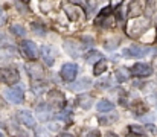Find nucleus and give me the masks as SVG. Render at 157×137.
I'll return each instance as SVG.
<instances>
[{
    "mask_svg": "<svg viewBox=\"0 0 157 137\" xmlns=\"http://www.w3.org/2000/svg\"><path fill=\"white\" fill-rule=\"evenodd\" d=\"M148 25H150V20L148 18H145V17H134V18H131L130 21H128V25H127V34L130 35V37H139L147 28H148Z\"/></svg>",
    "mask_w": 157,
    "mask_h": 137,
    "instance_id": "obj_1",
    "label": "nucleus"
},
{
    "mask_svg": "<svg viewBox=\"0 0 157 137\" xmlns=\"http://www.w3.org/2000/svg\"><path fill=\"white\" fill-rule=\"evenodd\" d=\"M20 79V75L15 69H0V81L8 84V86H14L17 84Z\"/></svg>",
    "mask_w": 157,
    "mask_h": 137,
    "instance_id": "obj_2",
    "label": "nucleus"
},
{
    "mask_svg": "<svg viewBox=\"0 0 157 137\" xmlns=\"http://www.w3.org/2000/svg\"><path fill=\"white\" fill-rule=\"evenodd\" d=\"M5 99L11 104H15V105H20L23 104L25 101V96H23V90L20 87H14V89H9V90L5 91Z\"/></svg>",
    "mask_w": 157,
    "mask_h": 137,
    "instance_id": "obj_3",
    "label": "nucleus"
},
{
    "mask_svg": "<svg viewBox=\"0 0 157 137\" xmlns=\"http://www.w3.org/2000/svg\"><path fill=\"white\" fill-rule=\"evenodd\" d=\"M61 78H63V81H66V82H72L73 79H75V76H76V73H78V66L76 64H72V63H67V64H64L63 67H61Z\"/></svg>",
    "mask_w": 157,
    "mask_h": 137,
    "instance_id": "obj_4",
    "label": "nucleus"
},
{
    "mask_svg": "<svg viewBox=\"0 0 157 137\" xmlns=\"http://www.w3.org/2000/svg\"><path fill=\"white\" fill-rule=\"evenodd\" d=\"M63 9H64L66 15L69 17V20H72V21H78V20L82 17V11H81V8L76 6V5H73V3H64Z\"/></svg>",
    "mask_w": 157,
    "mask_h": 137,
    "instance_id": "obj_5",
    "label": "nucleus"
},
{
    "mask_svg": "<svg viewBox=\"0 0 157 137\" xmlns=\"http://www.w3.org/2000/svg\"><path fill=\"white\" fill-rule=\"evenodd\" d=\"M131 73L134 76H139V78H145V76H150L153 73V67L150 64H145V63H136L133 67H131Z\"/></svg>",
    "mask_w": 157,
    "mask_h": 137,
    "instance_id": "obj_6",
    "label": "nucleus"
},
{
    "mask_svg": "<svg viewBox=\"0 0 157 137\" xmlns=\"http://www.w3.org/2000/svg\"><path fill=\"white\" fill-rule=\"evenodd\" d=\"M20 49H21L23 55H25L26 58H29V59H35L37 55H38L37 46L34 44L32 41H29V40H25V41L21 43V46H20Z\"/></svg>",
    "mask_w": 157,
    "mask_h": 137,
    "instance_id": "obj_7",
    "label": "nucleus"
},
{
    "mask_svg": "<svg viewBox=\"0 0 157 137\" xmlns=\"http://www.w3.org/2000/svg\"><path fill=\"white\" fill-rule=\"evenodd\" d=\"M147 0H133L131 3H130V6H128V15L131 17V18H134V17H140V14L144 12V9H145V3Z\"/></svg>",
    "mask_w": 157,
    "mask_h": 137,
    "instance_id": "obj_8",
    "label": "nucleus"
},
{
    "mask_svg": "<svg viewBox=\"0 0 157 137\" xmlns=\"http://www.w3.org/2000/svg\"><path fill=\"white\" fill-rule=\"evenodd\" d=\"M64 49H66V52H67L69 55H72V56H78L79 52L82 50V44H81L79 41H76V40L67 38V40L64 41Z\"/></svg>",
    "mask_w": 157,
    "mask_h": 137,
    "instance_id": "obj_9",
    "label": "nucleus"
},
{
    "mask_svg": "<svg viewBox=\"0 0 157 137\" xmlns=\"http://www.w3.org/2000/svg\"><path fill=\"white\" fill-rule=\"evenodd\" d=\"M18 119H20V122H21L25 127H28V128H35V119H34V116H32L31 111H28V110L18 111Z\"/></svg>",
    "mask_w": 157,
    "mask_h": 137,
    "instance_id": "obj_10",
    "label": "nucleus"
},
{
    "mask_svg": "<svg viewBox=\"0 0 157 137\" xmlns=\"http://www.w3.org/2000/svg\"><path fill=\"white\" fill-rule=\"evenodd\" d=\"M48 97L51 101V104L55 107H63L64 105V94L59 90H51L48 93Z\"/></svg>",
    "mask_w": 157,
    "mask_h": 137,
    "instance_id": "obj_11",
    "label": "nucleus"
},
{
    "mask_svg": "<svg viewBox=\"0 0 157 137\" xmlns=\"http://www.w3.org/2000/svg\"><path fill=\"white\" fill-rule=\"evenodd\" d=\"M124 52H125V56H136V58H140V56H145L148 50L144 49V47H140V46H137V44H133L131 47L125 49Z\"/></svg>",
    "mask_w": 157,
    "mask_h": 137,
    "instance_id": "obj_12",
    "label": "nucleus"
},
{
    "mask_svg": "<svg viewBox=\"0 0 157 137\" xmlns=\"http://www.w3.org/2000/svg\"><path fill=\"white\" fill-rule=\"evenodd\" d=\"M51 107L48 105V104H40L38 107H37V116H38V119L41 120V122H46L48 119H51Z\"/></svg>",
    "mask_w": 157,
    "mask_h": 137,
    "instance_id": "obj_13",
    "label": "nucleus"
},
{
    "mask_svg": "<svg viewBox=\"0 0 157 137\" xmlns=\"http://www.w3.org/2000/svg\"><path fill=\"white\" fill-rule=\"evenodd\" d=\"M90 86H92V81L87 79V78H84V79L76 81L75 84H72V86H70V90L72 91H82V90H86V89H89Z\"/></svg>",
    "mask_w": 157,
    "mask_h": 137,
    "instance_id": "obj_14",
    "label": "nucleus"
},
{
    "mask_svg": "<svg viewBox=\"0 0 157 137\" xmlns=\"http://www.w3.org/2000/svg\"><path fill=\"white\" fill-rule=\"evenodd\" d=\"M41 56H43V59H44V63H46V64L52 66L53 55H52V49H51L49 46H43V47H41Z\"/></svg>",
    "mask_w": 157,
    "mask_h": 137,
    "instance_id": "obj_15",
    "label": "nucleus"
},
{
    "mask_svg": "<svg viewBox=\"0 0 157 137\" xmlns=\"http://www.w3.org/2000/svg\"><path fill=\"white\" fill-rule=\"evenodd\" d=\"M96 108H98L99 113H107V111H111L114 108V105L110 101H99L98 105H96Z\"/></svg>",
    "mask_w": 157,
    "mask_h": 137,
    "instance_id": "obj_16",
    "label": "nucleus"
},
{
    "mask_svg": "<svg viewBox=\"0 0 157 137\" xmlns=\"http://www.w3.org/2000/svg\"><path fill=\"white\" fill-rule=\"evenodd\" d=\"M28 70H29V73H31V76H32L34 79L43 76V70H41V67H40L38 64H32V66H29Z\"/></svg>",
    "mask_w": 157,
    "mask_h": 137,
    "instance_id": "obj_17",
    "label": "nucleus"
},
{
    "mask_svg": "<svg viewBox=\"0 0 157 137\" xmlns=\"http://www.w3.org/2000/svg\"><path fill=\"white\" fill-rule=\"evenodd\" d=\"M156 34H157L156 29H153V28L148 29V32H147L145 35H142V41H144V43H153V41L156 40Z\"/></svg>",
    "mask_w": 157,
    "mask_h": 137,
    "instance_id": "obj_18",
    "label": "nucleus"
},
{
    "mask_svg": "<svg viewBox=\"0 0 157 137\" xmlns=\"http://www.w3.org/2000/svg\"><path fill=\"white\" fill-rule=\"evenodd\" d=\"M105 69H107V61H98L96 64H95V67H93V73L98 76V75H101V73H104Z\"/></svg>",
    "mask_w": 157,
    "mask_h": 137,
    "instance_id": "obj_19",
    "label": "nucleus"
},
{
    "mask_svg": "<svg viewBox=\"0 0 157 137\" xmlns=\"http://www.w3.org/2000/svg\"><path fill=\"white\" fill-rule=\"evenodd\" d=\"M98 23H99L102 28H113V26H114V20H113L111 14H110V15H107V17H102Z\"/></svg>",
    "mask_w": 157,
    "mask_h": 137,
    "instance_id": "obj_20",
    "label": "nucleus"
},
{
    "mask_svg": "<svg viewBox=\"0 0 157 137\" xmlns=\"http://www.w3.org/2000/svg\"><path fill=\"white\" fill-rule=\"evenodd\" d=\"M78 104H79V105H81L84 110H87V108H90V107H92V104H93V99H92L90 96H82V97H79Z\"/></svg>",
    "mask_w": 157,
    "mask_h": 137,
    "instance_id": "obj_21",
    "label": "nucleus"
},
{
    "mask_svg": "<svg viewBox=\"0 0 157 137\" xmlns=\"http://www.w3.org/2000/svg\"><path fill=\"white\" fill-rule=\"evenodd\" d=\"M116 79H117V82H124V81H127L128 79V72L125 70V69H119V70H116Z\"/></svg>",
    "mask_w": 157,
    "mask_h": 137,
    "instance_id": "obj_22",
    "label": "nucleus"
},
{
    "mask_svg": "<svg viewBox=\"0 0 157 137\" xmlns=\"http://www.w3.org/2000/svg\"><path fill=\"white\" fill-rule=\"evenodd\" d=\"M11 31H12L15 35H18V37H23V35L26 34V29H25L21 25H12V26H11Z\"/></svg>",
    "mask_w": 157,
    "mask_h": 137,
    "instance_id": "obj_23",
    "label": "nucleus"
},
{
    "mask_svg": "<svg viewBox=\"0 0 157 137\" xmlns=\"http://www.w3.org/2000/svg\"><path fill=\"white\" fill-rule=\"evenodd\" d=\"M86 58H87V61H89V63H95V61L98 63V61L101 59V55H99L98 52L92 50V52H89V53H87V56H86Z\"/></svg>",
    "mask_w": 157,
    "mask_h": 137,
    "instance_id": "obj_24",
    "label": "nucleus"
},
{
    "mask_svg": "<svg viewBox=\"0 0 157 137\" xmlns=\"http://www.w3.org/2000/svg\"><path fill=\"white\" fill-rule=\"evenodd\" d=\"M119 46V40L117 38H108V41H105V49H116Z\"/></svg>",
    "mask_w": 157,
    "mask_h": 137,
    "instance_id": "obj_25",
    "label": "nucleus"
},
{
    "mask_svg": "<svg viewBox=\"0 0 157 137\" xmlns=\"http://www.w3.org/2000/svg\"><path fill=\"white\" fill-rule=\"evenodd\" d=\"M84 137H101V134H99L98 130H90V131L86 133V136Z\"/></svg>",
    "mask_w": 157,
    "mask_h": 137,
    "instance_id": "obj_26",
    "label": "nucleus"
},
{
    "mask_svg": "<svg viewBox=\"0 0 157 137\" xmlns=\"http://www.w3.org/2000/svg\"><path fill=\"white\" fill-rule=\"evenodd\" d=\"M130 131H134V133H139V134H142L144 131H142V128H139V127H131L130 128Z\"/></svg>",
    "mask_w": 157,
    "mask_h": 137,
    "instance_id": "obj_27",
    "label": "nucleus"
},
{
    "mask_svg": "<svg viewBox=\"0 0 157 137\" xmlns=\"http://www.w3.org/2000/svg\"><path fill=\"white\" fill-rule=\"evenodd\" d=\"M3 21H5V17H3V12L0 11V25H2Z\"/></svg>",
    "mask_w": 157,
    "mask_h": 137,
    "instance_id": "obj_28",
    "label": "nucleus"
},
{
    "mask_svg": "<svg viewBox=\"0 0 157 137\" xmlns=\"http://www.w3.org/2000/svg\"><path fill=\"white\" fill-rule=\"evenodd\" d=\"M58 137H73V136H72V134H59Z\"/></svg>",
    "mask_w": 157,
    "mask_h": 137,
    "instance_id": "obj_29",
    "label": "nucleus"
},
{
    "mask_svg": "<svg viewBox=\"0 0 157 137\" xmlns=\"http://www.w3.org/2000/svg\"><path fill=\"white\" fill-rule=\"evenodd\" d=\"M108 137H117V136H116L114 133H108Z\"/></svg>",
    "mask_w": 157,
    "mask_h": 137,
    "instance_id": "obj_30",
    "label": "nucleus"
},
{
    "mask_svg": "<svg viewBox=\"0 0 157 137\" xmlns=\"http://www.w3.org/2000/svg\"><path fill=\"white\" fill-rule=\"evenodd\" d=\"M154 64H156V69H157V58H156V61H154Z\"/></svg>",
    "mask_w": 157,
    "mask_h": 137,
    "instance_id": "obj_31",
    "label": "nucleus"
},
{
    "mask_svg": "<svg viewBox=\"0 0 157 137\" xmlns=\"http://www.w3.org/2000/svg\"><path fill=\"white\" fill-rule=\"evenodd\" d=\"M21 2H25V3H28V2H29V0H21Z\"/></svg>",
    "mask_w": 157,
    "mask_h": 137,
    "instance_id": "obj_32",
    "label": "nucleus"
},
{
    "mask_svg": "<svg viewBox=\"0 0 157 137\" xmlns=\"http://www.w3.org/2000/svg\"><path fill=\"white\" fill-rule=\"evenodd\" d=\"M0 137H3V134H2V133H0Z\"/></svg>",
    "mask_w": 157,
    "mask_h": 137,
    "instance_id": "obj_33",
    "label": "nucleus"
}]
</instances>
